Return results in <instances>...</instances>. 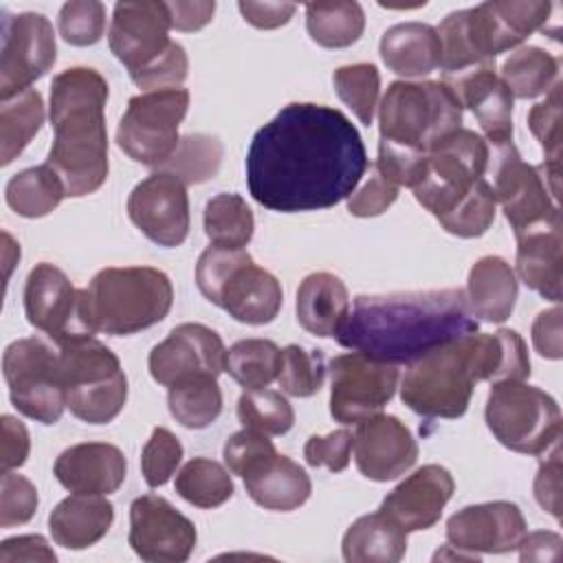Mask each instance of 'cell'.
<instances>
[{"instance_id":"6da1fadb","label":"cell","mask_w":563,"mask_h":563,"mask_svg":"<svg viewBox=\"0 0 563 563\" xmlns=\"http://www.w3.org/2000/svg\"><path fill=\"white\" fill-rule=\"evenodd\" d=\"M354 123L336 108L288 103L264 123L246 152V185L255 202L279 213L330 209L367 169Z\"/></svg>"},{"instance_id":"7a4b0ae2","label":"cell","mask_w":563,"mask_h":563,"mask_svg":"<svg viewBox=\"0 0 563 563\" xmlns=\"http://www.w3.org/2000/svg\"><path fill=\"white\" fill-rule=\"evenodd\" d=\"M475 330L477 319L471 317L462 288L358 295L336 341L391 365H411L427 352Z\"/></svg>"},{"instance_id":"3957f363","label":"cell","mask_w":563,"mask_h":563,"mask_svg":"<svg viewBox=\"0 0 563 563\" xmlns=\"http://www.w3.org/2000/svg\"><path fill=\"white\" fill-rule=\"evenodd\" d=\"M528 376V347L515 330L471 332L413 361L400 383V398L424 418H460L468 409L475 383Z\"/></svg>"},{"instance_id":"277c9868","label":"cell","mask_w":563,"mask_h":563,"mask_svg":"<svg viewBox=\"0 0 563 563\" xmlns=\"http://www.w3.org/2000/svg\"><path fill=\"white\" fill-rule=\"evenodd\" d=\"M108 92L95 68L73 66L53 77L48 117L55 136L46 163L70 198L95 194L108 178Z\"/></svg>"},{"instance_id":"5b68a950","label":"cell","mask_w":563,"mask_h":563,"mask_svg":"<svg viewBox=\"0 0 563 563\" xmlns=\"http://www.w3.org/2000/svg\"><path fill=\"white\" fill-rule=\"evenodd\" d=\"M552 2L490 0L449 13L438 31L444 77L495 64L499 53L517 48L534 31H545Z\"/></svg>"},{"instance_id":"8992f818","label":"cell","mask_w":563,"mask_h":563,"mask_svg":"<svg viewBox=\"0 0 563 563\" xmlns=\"http://www.w3.org/2000/svg\"><path fill=\"white\" fill-rule=\"evenodd\" d=\"M174 303L172 279L152 266H108L84 288L92 332L128 336L161 323Z\"/></svg>"},{"instance_id":"52a82bcc","label":"cell","mask_w":563,"mask_h":563,"mask_svg":"<svg viewBox=\"0 0 563 563\" xmlns=\"http://www.w3.org/2000/svg\"><path fill=\"white\" fill-rule=\"evenodd\" d=\"M196 284L211 303L246 325L271 323L284 303L279 279L244 249H205L196 264Z\"/></svg>"},{"instance_id":"ba28073f","label":"cell","mask_w":563,"mask_h":563,"mask_svg":"<svg viewBox=\"0 0 563 563\" xmlns=\"http://www.w3.org/2000/svg\"><path fill=\"white\" fill-rule=\"evenodd\" d=\"M59 372L70 413L88 424L112 422L128 400L119 356L99 339L81 336L59 345Z\"/></svg>"},{"instance_id":"9c48e42d","label":"cell","mask_w":563,"mask_h":563,"mask_svg":"<svg viewBox=\"0 0 563 563\" xmlns=\"http://www.w3.org/2000/svg\"><path fill=\"white\" fill-rule=\"evenodd\" d=\"M462 128V106L444 81H391L378 106L380 139L429 152Z\"/></svg>"},{"instance_id":"30bf717a","label":"cell","mask_w":563,"mask_h":563,"mask_svg":"<svg viewBox=\"0 0 563 563\" xmlns=\"http://www.w3.org/2000/svg\"><path fill=\"white\" fill-rule=\"evenodd\" d=\"M484 416L495 440L515 453L541 455L561 440L556 400L523 380L493 383Z\"/></svg>"},{"instance_id":"8fae6325","label":"cell","mask_w":563,"mask_h":563,"mask_svg":"<svg viewBox=\"0 0 563 563\" xmlns=\"http://www.w3.org/2000/svg\"><path fill=\"white\" fill-rule=\"evenodd\" d=\"M189 110L187 88L134 95L117 128V145L136 163L165 165L178 147V128Z\"/></svg>"},{"instance_id":"7c38bea8","label":"cell","mask_w":563,"mask_h":563,"mask_svg":"<svg viewBox=\"0 0 563 563\" xmlns=\"http://www.w3.org/2000/svg\"><path fill=\"white\" fill-rule=\"evenodd\" d=\"M424 180L413 187L416 200L435 220L453 211L471 189L484 178L488 163V143L468 128H457L440 139L429 152Z\"/></svg>"},{"instance_id":"4fadbf2b","label":"cell","mask_w":563,"mask_h":563,"mask_svg":"<svg viewBox=\"0 0 563 563\" xmlns=\"http://www.w3.org/2000/svg\"><path fill=\"white\" fill-rule=\"evenodd\" d=\"M2 374L20 413L42 424L59 422L66 409L59 352H53L40 336L18 339L2 354Z\"/></svg>"},{"instance_id":"5bb4252c","label":"cell","mask_w":563,"mask_h":563,"mask_svg":"<svg viewBox=\"0 0 563 563\" xmlns=\"http://www.w3.org/2000/svg\"><path fill=\"white\" fill-rule=\"evenodd\" d=\"M484 178L515 235L561 222L559 205L548 191L537 165L523 163L512 141L488 145Z\"/></svg>"},{"instance_id":"9a60e30c","label":"cell","mask_w":563,"mask_h":563,"mask_svg":"<svg viewBox=\"0 0 563 563\" xmlns=\"http://www.w3.org/2000/svg\"><path fill=\"white\" fill-rule=\"evenodd\" d=\"M398 367L363 352L339 354L330 361V413L341 424H358L394 398Z\"/></svg>"},{"instance_id":"2e32d148","label":"cell","mask_w":563,"mask_h":563,"mask_svg":"<svg viewBox=\"0 0 563 563\" xmlns=\"http://www.w3.org/2000/svg\"><path fill=\"white\" fill-rule=\"evenodd\" d=\"M26 321L48 334L57 345L95 336L86 319L84 288H75L68 275L51 262H40L31 268L24 284Z\"/></svg>"},{"instance_id":"e0dca14e","label":"cell","mask_w":563,"mask_h":563,"mask_svg":"<svg viewBox=\"0 0 563 563\" xmlns=\"http://www.w3.org/2000/svg\"><path fill=\"white\" fill-rule=\"evenodd\" d=\"M57 59L55 31L42 13H4L0 51V99L31 88Z\"/></svg>"},{"instance_id":"ac0fdd59","label":"cell","mask_w":563,"mask_h":563,"mask_svg":"<svg viewBox=\"0 0 563 563\" xmlns=\"http://www.w3.org/2000/svg\"><path fill=\"white\" fill-rule=\"evenodd\" d=\"M196 526L165 497L147 493L130 504L128 543L150 563H183L196 548Z\"/></svg>"},{"instance_id":"d6986e66","label":"cell","mask_w":563,"mask_h":563,"mask_svg":"<svg viewBox=\"0 0 563 563\" xmlns=\"http://www.w3.org/2000/svg\"><path fill=\"white\" fill-rule=\"evenodd\" d=\"M128 216L154 244L180 246L189 235L187 185L163 169L150 174L130 191Z\"/></svg>"},{"instance_id":"ffe728a7","label":"cell","mask_w":563,"mask_h":563,"mask_svg":"<svg viewBox=\"0 0 563 563\" xmlns=\"http://www.w3.org/2000/svg\"><path fill=\"white\" fill-rule=\"evenodd\" d=\"M169 29L172 20L167 2H117L108 31V44L114 57L132 75L152 66L167 53L172 46Z\"/></svg>"},{"instance_id":"44dd1931","label":"cell","mask_w":563,"mask_h":563,"mask_svg":"<svg viewBox=\"0 0 563 563\" xmlns=\"http://www.w3.org/2000/svg\"><path fill=\"white\" fill-rule=\"evenodd\" d=\"M526 530V519L512 501L471 504L446 521L449 545L477 556L517 550Z\"/></svg>"},{"instance_id":"7402d4cb","label":"cell","mask_w":563,"mask_h":563,"mask_svg":"<svg viewBox=\"0 0 563 563\" xmlns=\"http://www.w3.org/2000/svg\"><path fill=\"white\" fill-rule=\"evenodd\" d=\"M227 347L220 334L202 323L176 325L158 345L152 347L147 365L158 385H174L191 374L224 372Z\"/></svg>"},{"instance_id":"603a6c76","label":"cell","mask_w":563,"mask_h":563,"mask_svg":"<svg viewBox=\"0 0 563 563\" xmlns=\"http://www.w3.org/2000/svg\"><path fill=\"white\" fill-rule=\"evenodd\" d=\"M354 462L363 477L389 482L405 475L418 460V442L409 427L389 413H376L356 424Z\"/></svg>"},{"instance_id":"cb8c5ba5","label":"cell","mask_w":563,"mask_h":563,"mask_svg":"<svg viewBox=\"0 0 563 563\" xmlns=\"http://www.w3.org/2000/svg\"><path fill=\"white\" fill-rule=\"evenodd\" d=\"M453 490V475L444 466L424 464L387 493L378 510L394 519L405 532L429 530L440 521Z\"/></svg>"},{"instance_id":"d4e9b609","label":"cell","mask_w":563,"mask_h":563,"mask_svg":"<svg viewBox=\"0 0 563 563\" xmlns=\"http://www.w3.org/2000/svg\"><path fill=\"white\" fill-rule=\"evenodd\" d=\"M460 106L468 108L486 134V143L512 141V95L495 73V64L475 66L442 79Z\"/></svg>"},{"instance_id":"484cf974","label":"cell","mask_w":563,"mask_h":563,"mask_svg":"<svg viewBox=\"0 0 563 563\" xmlns=\"http://www.w3.org/2000/svg\"><path fill=\"white\" fill-rule=\"evenodd\" d=\"M53 475L70 493L110 495L125 482L128 460L114 444L81 442L57 455Z\"/></svg>"},{"instance_id":"4316f807","label":"cell","mask_w":563,"mask_h":563,"mask_svg":"<svg viewBox=\"0 0 563 563\" xmlns=\"http://www.w3.org/2000/svg\"><path fill=\"white\" fill-rule=\"evenodd\" d=\"M242 479L249 497L257 506L275 512L297 510L312 493V482L303 466L277 451L255 462Z\"/></svg>"},{"instance_id":"83f0119b","label":"cell","mask_w":563,"mask_h":563,"mask_svg":"<svg viewBox=\"0 0 563 563\" xmlns=\"http://www.w3.org/2000/svg\"><path fill=\"white\" fill-rule=\"evenodd\" d=\"M517 275L521 282L554 303L561 301L563 242L561 222L517 233Z\"/></svg>"},{"instance_id":"f1b7e54d","label":"cell","mask_w":563,"mask_h":563,"mask_svg":"<svg viewBox=\"0 0 563 563\" xmlns=\"http://www.w3.org/2000/svg\"><path fill=\"white\" fill-rule=\"evenodd\" d=\"M114 521V506L103 495L73 493L48 515V530L57 545L86 550L101 541Z\"/></svg>"},{"instance_id":"f546056e","label":"cell","mask_w":563,"mask_h":563,"mask_svg":"<svg viewBox=\"0 0 563 563\" xmlns=\"http://www.w3.org/2000/svg\"><path fill=\"white\" fill-rule=\"evenodd\" d=\"M517 295V275L504 257L484 255L471 266L464 297L473 319L504 323L515 310Z\"/></svg>"},{"instance_id":"4dcf8cb0","label":"cell","mask_w":563,"mask_h":563,"mask_svg":"<svg viewBox=\"0 0 563 563\" xmlns=\"http://www.w3.org/2000/svg\"><path fill=\"white\" fill-rule=\"evenodd\" d=\"M297 321L314 336H336L350 312V295L334 273H310L297 288Z\"/></svg>"},{"instance_id":"1f68e13d","label":"cell","mask_w":563,"mask_h":563,"mask_svg":"<svg viewBox=\"0 0 563 563\" xmlns=\"http://www.w3.org/2000/svg\"><path fill=\"white\" fill-rule=\"evenodd\" d=\"M380 59L400 77H424L440 66V37L431 24L402 22L389 26L380 37Z\"/></svg>"},{"instance_id":"d6a6232c","label":"cell","mask_w":563,"mask_h":563,"mask_svg":"<svg viewBox=\"0 0 563 563\" xmlns=\"http://www.w3.org/2000/svg\"><path fill=\"white\" fill-rule=\"evenodd\" d=\"M347 563H398L407 552V532L385 512L358 517L343 534Z\"/></svg>"},{"instance_id":"836d02e7","label":"cell","mask_w":563,"mask_h":563,"mask_svg":"<svg viewBox=\"0 0 563 563\" xmlns=\"http://www.w3.org/2000/svg\"><path fill=\"white\" fill-rule=\"evenodd\" d=\"M167 407L176 422L187 429H205L218 420L222 413V391L218 376L213 374H191L167 391Z\"/></svg>"},{"instance_id":"e575fe53","label":"cell","mask_w":563,"mask_h":563,"mask_svg":"<svg viewBox=\"0 0 563 563\" xmlns=\"http://www.w3.org/2000/svg\"><path fill=\"white\" fill-rule=\"evenodd\" d=\"M64 196L66 187L48 163L18 172L4 189L7 205L22 218L48 216L59 207Z\"/></svg>"},{"instance_id":"d590c367","label":"cell","mask_w":563,"mask_h":563,"mask_svg":"<svg viewBox=\"0 0 563 563\" xmlns=\"http://www.w3.org/2000/svg\"><path fill=\"white\" fill-rule=\"evenodd\" d=\"M44 123V101L40 90L29 88L0 106V165H9L22 154Z\"/></svg>"},{"instance_id":"8d00e7d4","label":"cell","mask_w":563,"mask_h":563,"mask_svg":"<svg viewBox=\"0 0 563 563\" xmlns=\"http://www.w3.org/2000/svg\"><path fill=\"white\" fill-rule=\"evenodd\" d=\"M306 29L323 48H347L365 31V11L358 2H310L306 4Z\"/></svg>"},{"instance_id":"74e56055","label":"cell","mask_w":563,"mask_h":563,"mask_svg":"<svg viewBox=\"0 0 563 563\" xmlns=\"http://www.w3.org/2000/svg\"><path fill=\"white\" fill-rule=\"evenodd\" d=\"M499 77L512 97L534 99L559 81V59L539 46H519L501 64Z\"/></svg>"},{"instance_id":"f35d334b","label":"cell","mask_w":563,"mask_h":563,"mask_svg":"<svg viewBox=\"0 0 563 563\" xmlns=\"http://www.w3.org/2000/svg\"><path fill=\"white\" fill-rule=\"evenodd\" d=\"M205 233L213 246L244 249L255 229L253 211L240 194H216L205 205Z\"/></svg>"},{"instance_id":"ab89813d","label":"cell","mask_w":563,"mask_h":563,"mask_svg":"<svg viewBox=\"0 0 563 563\" xmlns=\"http://www.w3.org/2000/svg\"><path fill=\"white\" fill-rule=\"evenodd\" d=\"M282 350L271 339H242L227 350L224 372L244 389L266 387L277 380Z\"/></svg>"},{"instance_id":"60d3db41","label":"cell","mask_w":563,"mask_h":563,"mask_svg":"<svg viewBox=\"0 0 563 563\" xmlns=\"http://www.w3.org/2000/svg\"><path fill=\"white\" fill-rule=\"evenodd\" d=\"M176 493L198 508H218L233 497L229 471L209 457H191L176 475Z\"/></svg>"},{"instance_id":"b9f144b4","label":"cell","mask_w":563,"mask_h":563,"mask_svg":"<svg viewBox=\"0 0 563 563\" xmlns=\"http://www.w3.org/2000/svg\"><path fill=\"white\" fill-rule=\"evenodd\" d=\"M224 147L218 136L211 134H185L178 141L172 158L158 169L178 176L185 185H198L213 178L220 169Z\"/></svg>"},{"instance_id":"7bdbcfd3","label":"cell","mask_w":563,"mask_h":563,"mask_svg":"<svg viewBox=\"0 0 563 563\" xmlns=\"http://www.w3.org/2000/svg\"><path fill=\"white\" fill-rule=\"evenodd\" d=\"M238 418L246 429L266 435H284L295 424V411L286 396L266 387L242 391L238 398Z\"/></svg>"},{"instance_id":"ee69618b","label":"cell","mask_w":563,"mask_h":563,"mask_svg":"<svg viewBox=\"0 0 563 563\" xmlns=\"http://www.w3.org/2000/svg\"><path fill=\"white\" fill-rule=\"evenodd\" d=\"M339 99L356 114L363 125L374 123L380 95V75L374 64H347L332 75Z\"/></svg>"},{"instance_id":"f6af8a7d","label":"cell","mask_w":563,"mask_h":563,"mask_svg":"<svg viewBox=\"0 0 563 563\" xmlns=\"http://www.w3.org/2000/svg\"><path fill=\"white\" fill-rule=\"evenodd\" d=\"M325 380V356L321 350L286 345L279 358L277 383L284 394L295 398L314 396Z\"/></svg>"},{"instance_id":"bcb514c9","label":"cell","mask_w":563,"mask_h":563,"mask_svg":"<svg viewBox=\"0 0 563 563\" xmlns=\"http://www.w3.org/2000/svg\"><path fill=\"white\" fill-rule=\"evenodd\" d=\"M495 207H497V202H495L493 189L486 183V178H482L471 189V194L438 222L451 235L479 238L490 229V224L495 220Z\"/></svg>"},{"instance_id":"7dc6e473","label":"cell","mask_w":563,"mask_h":563,"mask_svg":"<svg viewBox=\"0 0 563 563\" xmlns=\"http://www.w3.org/2000/svg\"><path fill=\"white\" fill-rule=\"evenodd\" d=\"M59 35L73 46H92L106 31V7L97 0H73L59 9Z\"/></svg>"},{"instance_id":"c3c4849f","label":"cell","mask_w":563,"mask_h":563,"mask_svg":"<svg viewBox=\"0 0 563 563\" xmlns=\"http://www.w3.org/2000/svg\"><path fill=\"white\" fill-rule=\"evenodd\" d=\"M374 167L396 187L413 189L424 180L429 158H427V152H422V150L380 139L378 158H376Z\"/></svg>"},{"instance_id":"681fc988","label":"cell","mask_w":563,"mask_h":563,"mask_svg":"<svg viewBox=\"0 0 563 563\" xmlns=\"http://www.w3.org/2000/svg\"><path fill=\"white\" fill-rule=\"evenodd\" d=\"M183 460L180 440L165 427H156L141 451V473L147 486L158 488L169 482Z\"/></svg>"},{"instance_id":"f907efd6","label":"cell","mask_w":563,"mask_h":563,"mask_svg":"<svg viewBox=\"0 0 563 563\" xmlns=\"http://www.w3.org/2000/svg\"><path fill=\"white\" fill-rule=\"evenodd\" d=\"M528 128L545 152V161L561 163V81L528 112Z\"/></svg>"},{"instance_id":"816d5d0a","label":"cell","mask_w":563,"mask_h":563,"mask_svg":"<svg viewBox=\"0 0 563 563\" xmlns=\"http://www.w3.org/2000/svg\"><path fill=\"white\" fill-rule=\"evenodd\" d=\"M37 488L24 475L13 471L2 473L0 493V528H13L31 521L37 510Z\"/></svg>"},{"instance_id":"f5cc1de1","label":"cell","mask_w":563,"mask_h":563,"mask_svg":"<svg viewBox=\"0 0 563 563\" xmlns=\"http://www.w3.org/2000/svg\"><path fill=\"white\" fill-rule=\"evenodd\" d=\"M189 73V59L187 53L183 48V44L172 42V46L167 48V53L163 57H158L152 66L132 73L130 79L143 88V90H163V88H178V84H183L187 79Z\"/></svg>"},{"instance_id":"db71d44e","label":"cell","mask_w":563,"mask_h":563,"mask_svg":"<svg viewBox=\"0 0 563 563\" xmlns=\"http://www.w3.org/2000/svg\"><path fill=\"white\" fill-rule=\"evenodd\" d=\"M398 198V187L389 183L374 165L363 187L354 189L347 196V211L356 218H374L385 213Z\"/></svg>"},{"instance_id":"11a10c76","label":"cell","mask_w":563,"mask_h":563,"mask_svg":"<svg viewBox=\"0 0 563 563\" xmlns=\"http://www.w3.org/2000/svg\"><path fill=\"white\" fill-rule=\"evenodd\" d=\"M275 453V444L266 438V433H260L255 429H242L227 438L222 446L224 464L233 475H244L255 462H260L266 455Z\"/></svg>"},{"instance_id":"9f6ffc18","label":"cell","mask_w":563,"mask_h":563,"mask_svg":"<svg viewBox=\"0 0 563 563\" xmlns=\"http://www.w3.org/2000/svg\"><path fill=\"white\" fill-rule=\"evenodd\" d=\"M352 433L347 429H336L328 435H310L303 446V457L310 466H325L332 473H341L350 464Z\"/></svg>"},{"instance_id":"6f0895ef","label":"cell","mask_w":563,"mask_h":563,"mask_svg":"<svg viewBox=\"0 0 563 563\" xmlns=\"http://www.w3.org/2000/svg\"><path fill=\"white\" fill-rule=\"evenodd\" d=\"M534 497L539 506L550 512L556 521L561 519V446L552 444V453L541 457L537 477H534Z\"/></svg>"},{"instance_id":"680465c9","label":"cell","mask_w":563,"mask_h":563,"mask_svg":"<svg viewBox=\"0 0 563 563\" xmlns=\"http://www.w3.org/2000/svg\"><path fill=\"white\" fill-rule=\"evenodd\" d=\"M15 561H46L55 563L57 554L48 545L42 534H22L11 537L0 543V563H15Z\"/></svg>"},{"instance_id":"91938a15","label":"cell","mask_w":563,"mask_h":563,"mask_svg":"<svg viewBox=\"0 0 563 563\" xmlns=\"http://www.w3.org/2000/svg\"><path fill=\"white\" fill-rule=\"evenodd\" d=\"M238 9L242 18L255 29H279L290 22L297 11L295 2H253L240 0Z\"/></svg>"},{"instance_id":"94428289","label":"cell","mask_w":563,"mask_h":563,"mask_svg":"<svg viewBox=\"0 0 563 563\" xmlns=\"http://www.w3.org/2000/svg\"><path fill=\"white\" fill-rule=\"evenodd\" d=\"M29 451L31 438L26 427L13 416H2V473L22 466L29 457Z\"/></svg>"},{"instance_id":"6125c7cd","label":"cell","mask_w":563,"mask_h":563,"mask_svg":"<svg viewBox=\"0 0 563 563\" xmlns=\"http://www.w3.org/2000/svg\"><path fill=\"white\" fill-rule=\"evenodd\" d=\"M534 350L545 358H561V308L559 303L537 314L532 323Z\"/></svg>"},{"instance_id":"be15d7a7","label":"cell","mask_w":563,"mask_h":563,"mask_svg":"<svg viewBox=\"0 0 563 563\" xmlns=\"http://www.w3.org/2000/svg\"><path fill=\"white\" fill-rule=\"evenodd\" d=\"M172 29L176 31H198L211 22L216 2L211 0H196V2H167Z\"/></svg>"},{"instance_id":"e7e4bbea","label":"cell","mask_w":563,"mask_h":563,"mask_svg":"<svg viewBox=\"0 0 563 563\" xmlns=\"http://www.w3.org/2000/svg\"><path fill=\"white\" fill-rule=\"evenodd\" d=\"M561 537L556 532H530L521 539L519 543V556L521 561H548V559H556L561 552Z\"/></svg>"}]
</instances>
